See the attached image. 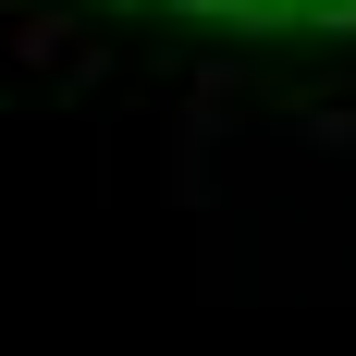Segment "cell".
Listing matches in <instances>:
<instances>
[{
    "label": "cell",
    "instance_id": "obj_1",
    "mask_svg": "<svg viewBox=\"0 0 356 356\" xmlns=\"http://www.w3.org/2000/svg\"><path fill=\"white\" fill-rule=\"evenodd\" d=\"M25 13H111V25L246 37V49H307V37H356V0H25Z\"/></svg>",
    "mask_w": 356,
    "mask_h": 356
}]
</instances>
